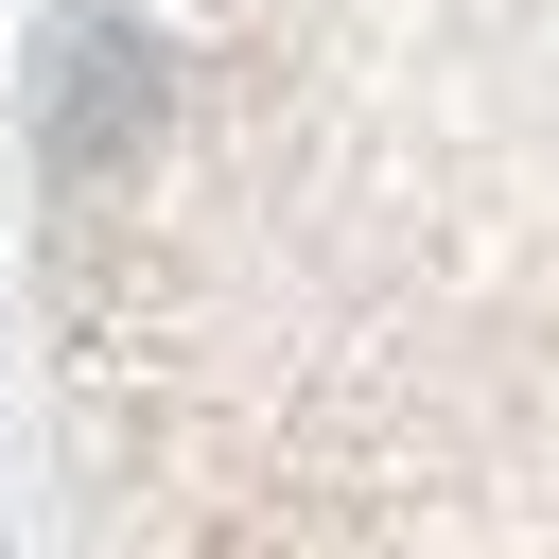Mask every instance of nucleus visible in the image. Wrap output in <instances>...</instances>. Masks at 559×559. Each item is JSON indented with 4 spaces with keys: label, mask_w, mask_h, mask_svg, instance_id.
Returning <instances> with one entry per match:
<instances>
[{
    "label": "nucleus",
    "mask_w": 559,
    "mask_h": 559,
    "mask_svg": "<svg viewBox=\"0 0 559 559\" xmlns=\"http://www.w3.org/2000/svg\"><path fill=\"white\" fill-rule=\"evenodd\" d=\"M35 367L87 559H559V0H70Z\"/></svg>",
    "instance_id": "f257e3e1"
}]
</instances>
